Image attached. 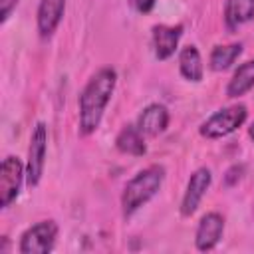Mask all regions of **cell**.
I'll use <instances>...</instances> for the list:
<instances>
[{
    "label": "cell",
    "instance_id": "13",
    "mask_svg": "<svg viewBox=\"0 0 254 254\" xmlns=\"http://www.w3.org/2000/svg\"><path fill=\"white\" fill-rule=\"evenodd\" d=\"M254 18V0H226L224 22L230 30L250 22Z\"/></svg>",
    "mask_w": 254,
    "mask_h": 254
},
{
    "label": "cell",
    "instance_id": "9",
    "mask_svg": "<svg viewBox=\"0 0 254 254\" xmlns=\"http://www.w3.org/2000/svg\"><path fill=\"white\" fill-rule=\"evenodd\" d=\"M183 36V26H155L153 28V50L157 60H169Z\"/></svg>",
    "mask_w": 254,
    "mask_h": 254
},
{
    "label": "cell",
    "instance_id": "20",
    "mask_svg": "<svg viewBox=\"0 0 254 254\" xmlns=\"http://www.w3.org/2000/svg\"><path fill=\"white\" fill-rule=\"evenodd\" d=\"M248 133H250V137H252V139H254V123H252V125H250V129H248Z\"/></svg>",
    "mask_w": 254,
    "mask_h": 254
},
{
    "label": "cell",
    "instance_id": "18",
    "mask_svg": "<svg viewBox=\"0 0 254 254\" xmlns=\"http://www.w3.org/2000/svg\"><path fill=\"white\" fill-rule=\"evenodd\" d=\"M129 4H131V6H133L137 12L147 14V12H151V10H153L155 0H129Z\"/></svg>",
    "mask_w": 254,
    "mask_h": 254
},
{
    "label": "cell",
    "instance_id": "14",
    "mask_svg": "<svg viewBox=\"0 0 254 254\" xmlns=\"http://www.w3.org/2000/svg\"><path fill=\"white\" fill-rule=\"evenodd\" d=\"M252 87H254V60L242 64L234 71L232 79L226 85V95L228 97H240L246 91H250Z\"/></svg>",
    "mask_w": 254,
    "mask_h": 254
},
{
    "label": "cell",
    "instance_id": "19",
    "mask_svg": "<svg viewBox=\"0 0 254 254\" xmlns=\"http://www.w3.org/2000/svg\"><path fill=\"white\" fill-rule=\"evenodd\" d=\"M0 4H2V8H0V20H2V22H6V20H8V16L12 14V10L16 8L18 0H0Z\"/></svg>",
    "mask_w": 254,
    "mask_h": 254
},
{
    "label": "cell",
    "instance_id": "1",
    "mask_svg": "<svg viewBox=\"0 0 254 254\" xmlns=\"http://www.w3.org/2000/svg\"><path fill=\"white\" fill-rule=\"evenodd\" d=\"M117 83V73L111 67H101L83 87L79 95V131L83 135L93 133L103 117V111L111 99Z\"/></svg>",
    "mask_w": 254,
    "mask_h": 254
},
{
    "label": "cell",
    "instance_id": "17",
    "mask_svg": "<svg viewBox=\"0 0 254 254\" xmlns=\"http://www.w3.org/2000/svg\"><path fill=\"white\" fill-rule=\"evenodd\" d=\"M242 173H244V167H242V165H234V167H230V169L226 171V177H224V185H226V187H232V185H236V183L242 179Z\"/></svg>",
    "mask_w": 254,
    "mask_h": 254
},
{
    "label": "cell",
    "instance_id": "8",
    "mask_svg": "<svg viewBox=\"0 0 254 254\" xmlns=\"http://www.w3.org/2000/svg\"><path fill=\"white\" fill-rule=\"evenodd\" d=\"M222 232H224V218L218 214V212H208L200 218L198 222V228H196V236H194V242H196V248L200 252H206V250H212L220 238H222Z\"/></svg>",
    "mask_w": 254,
    "mask_h": 254
},
{
    "label": "cell",
    "instance_id": "7",
    "mask_svg": "<svg viewBox=\"0 0 254 254\" xmlns=\"http://www.w3.org/2000/svg\"><path fill=\"white\" fill-rule=\"evenodd\" d=\"M210 181H212L210 171L204 169V167L202 169H196L190 175L189 185H187V190H185V196H183V202H181V214L183 216H190L198 208V204H200L206 189L210 187Z\"/></svg>",
    "mask_w": 254,
    "mask_h": 254
},
{
    "label": "cell",
    "instance_id": "15",
    "mask_svg": "<svg viewBox=\"0 0 254 254\" xmlns=\"http://www.w3.org/2000/svg\"><path fill=\"white\" fill-rule=\"evenodd\" d=\"M179 69L185 79L200 81L202 79V60L194 46H187L179 54Z\"/></svg>",
    "mask_w": 254,
    "mask_h": 254
},
{
    "label": "cell",
    "instance_id": "2",
    "mask_svg": "<svg viewBox=\"0 0 254 254\" xmlns=\"http://www.w3.org/2000/svg\"><path fill=\"white\" fill-rule=\"evenodd\" d=\"M163 179H165V169L161 165H151V167L139 171L123 189V194H121L123 214L131 216L143 204H147L161 189Z\"/></svg>",
    "mask_w": 254,
    "mask_h": 254
},
{
    "label": "cell",
    "instance_id": "12",
    "mask_svg": "<svg viewBox=\"0 0 254 254\" xmlns=\"http://www.w3.org/2000/svg\"><path fill=\"white\" fill-rule=\"evenodd\" d=\"M115 147L125 153V155H133V157H141L145 155L147 147H145V141H143V133L139 131L137 125H125L117 139H115Z\"/></svg>",
    "mask_w": 254,
    "mask_h": 254
},
{
    "label": "cell",
    "instance_id": "16",
    "mask_svg": "<svg viewBox=\"0 0 254 254\" xmlns=\"http://www.w3.org/2000/svg\"><path fill=\"white\" fill-rule=\"evenodd\" d=\"M242 54V44H228V46H216L210 54V67L214 71L228 69L234 60Z\"/></svg>",
    "mask_w": 254,
    "mask_h": 254
},
{
    "label": "cell",
    "instance_id": "11",
    "mask_svg": "<svg viewBox=\"0 0 254 254\" xmlns=\"http://www.w3.org/2000/svg\"><path fill=\"white\" fill-rule=\"evenodd\" d=\"M169 125V111L165 105L161 103H151L143 109V113L137 119V127L143 135L155 137L159 133H163Z\"/></svg>",
    "mask_w": 254,
    "mask_h": 254
},
{
    "label": "cell",
    "instance_id": "10",
    "mask_svg": "<svg viewBox=\"0 0 254 254\" xmlns=\"http://www.w3.org/2000/svg\"><path fill=\"white\" fill-rule=\"evenodd\" d=\"M65 12V0H40L38 6V32L42 38H48L56 32Z\"/></svg>",
    "mask_w": 254,
    "mask_h": 254
},
{
    "label": "cell",
    "instance_id": "4",
    "mask_svg": "<svg viewBox=\"0 0 254 254\" xmlns=\"http://www.w3.org/2000/svg\"><path fill=\"white\" fill-rule=\"evenodd\" d=\"M58 238V224L54 220H42L30 226L20 238L22 254H48Z\"/></svg>",
    "mask_w": 254,
    "mask_h": 254
},
{
    "label": "cell",
    "instance_id": "6",
    "mask_svg": "<svg viewBox=\"0 0 254 254\" xmlns=\"http://www.w3.org/2000/svg\"><path fill=\"white\" fill-rule=\"evenodd\" d=\"M22 179H24V165L20 163V159L12 155L6 157L0 169V206L2 208H8L16 200V196L20 194Z\"/></svg>",
    "mask_w": 254,
    "mask_h": 254
},
{
    "label": "cell",
    "instance_id": "5",
    "mask_svg": "<svg viewBox=\"0 0 254 254\" xmlns=\"http://www.w3.org/2000/svg\"><path fill=\"white\" fill-rule=\"evenodd\" d=\"M46 149H48V129L44 123H38L34 127L30 149H28V165H26V181L30 187H36L44 173L46 163Z\"/></svg>",
    "mask_w": 254,
    "mask_h": 254
},
{
    "label": "cell",
    "instance_id": "3",
    "mask_svg": "<svg viewBox=\"0 0 254 254\" xmlns=\"http://www.w3.org/2000/svg\"><path fill=\"white\" fill-rule=\"evenodd\" d=\"M246 107L244 105H230L224 107L216 113H212L202 125H200V135L206 139H220L236 131L244 121H246Z\"/></svg>",
    "mask_w": 254,
    "mask_h": 254
}]
</instances>
